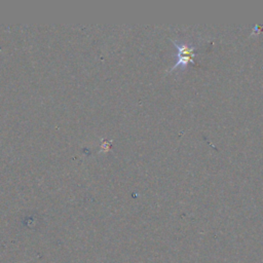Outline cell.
<instances>
[{
    "label": "cell",
    "mask_w": 263,
    "mask_h": 263,
    "mask_svg": "<svg viewBox=\"0 0 263 263\" xmlns=\"http://www.w3.org/2000/svg\"><path fill=\"white\" fill-rule=\"evenodd\" d=\"M176 51H177V61L174 64V66L170 69V71H173L175 69L182 68L184 69L187 67L189 63L193 62V58L196 54V46L193 43L188 42H179V41H173Z\"/></svg>",
    "instance_id": "cell-1"
}]
</instances>
